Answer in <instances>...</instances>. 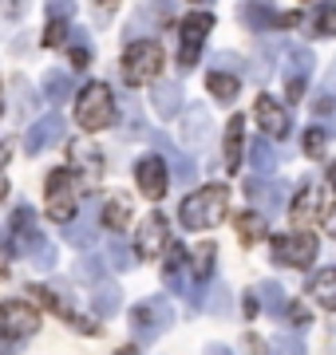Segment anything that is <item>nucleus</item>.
I'll use <instances>...</instances> for the list:
<instances>
[{"label":"nucleus","instance_id":"aec40b11","mask_svg":"<svg viewBox=\"0 0 336 355\" xmlns=\"http://www.w3.org/2000/svg\"><path fill=\"white\" fill-rule=\"evenodd\" d=\"M72 162L79 166V170H87V182H95V178H103V150L99 146H91V142H76L72 146Z\"/></svg>","mask_w":336,"mask_h":355},{"label":"nucleus","instance_id":"bb28decb","mask_svg":"<svg viewBox=\"0 0 336 355\" xmlns=\"http://www.w3.org/2000/svg\"><path fill=\"white\" fill-rule=\"evenodd\" d=\"M242 24L246 28H253V32H265V28H273V24H281V16L273 12V8H265V4H242Z\"/></svg>","mask_w":336,"mask_h":355},{"label":"nucleus","instance_id":"8fccbe9b","mask_svg":"<svg viewBox=\"0 0 336 355\" xmlns=\"http://www.w3.org/2000/svg\"><path fill=\"white\" fill-rule=\"evenodd\" d=\"M206 355H233V352H230V347H221V343H210Z\"/></svg>","mask_w":336,"mask_h":355},{"label":"nucleus","instance_id":"864d4df0","mask_svg":"<svg viewBox=\"0 0 336 355\" xmlns=\"http://www.w3.org/2000/svg\"><path fill=\"white\" fill-rule=\"evenodd\" d=\"M328 186H333V190H336V162L328 166Z\"/></svg>","mask_w":336,"mask_h":355},{"label":"nucleus","instance_id":"f257e3e1","mask_svg":"<svg viewBox=\"0 0 336 355\" xmlns=\"http://www.w3.org/2000/svg\"><path fill=\"white\" fill-rule=\"evenodd\" d=\"M40 316L24 300H4L0 304V355H12L28 336H36Z\"/></svg>","mask_w":336,"mask_h":355},{"label":"nucleus","instance_id":"72a5a7b5","mask_svg":"<svg viewBox=\"0 0 336 355\" xmlns=\"http://www.w3.org/2000/svg\"><path fill=\"white\" fill-rule=\"evenodd\" d=\"M107 265H111V272H127V265H131V253H127V245L123 241H107Z\"/></svg>","mask_w":336,"mask_h":355},{"label":"nucleus","instance_id":"c9c22d12","mask_svg":"<svg viewBox=\"0 0 336 355\" xmlns=\"http://www.w3.org/2000/svg\"><path fill=\"white\" fill-rule=\"evenodd\" d=\"M99 261L95 257H83V261H76V280H87V284H99Z\"/></svg>","mask_w":336,"mask_h":355},{"label":"nucleus","instance_id":"a878e982","mask_svg":"<svg viewBox=\"0 0 336 355\" xmlns=\"http://www.w3.org/2000/svg\"><path fill=\"white\" fill-rule=\"evenodd\" d=\"M103 221L111 225V233H119V229L131 221V198L127 193H111L103 202Z\"/></svg>","mask_w":336,"mask_h":355},{"label":"nucleus","instance_id":"5fc2aeb1","mask_svg":"<svg viewBox=\"0 0 336 355\" xmlns=\"http://www.w3.org/2000/svg\"><path fill=\"white\" fill-rule=\"evenodd\" d=\"M0 114H4V83H0Z\"/></svg>","mask_w":336,"mask_h":355},{"label":"nucleus","instance_id":"7ed1b4c3","mask_svg":"<svg viewBox=\"0 0 336 355\" xmlns=\"http://www.w3.org/2000/svg\"><path fill=\"white\" fill-rule=\"evenodd\" d=\"M111 119H115L111 87L107 83H87L76 99V123L83 130H103V127H111Z\"/></svg>","mask_w":336,"mask_h":355},{"label":"nucleus","instance_id":"f3484780","mask_svg":"<svg viewBox=\"0 0 336 355\" xmlns=\"http://www.w3.org/2000/svg\"><path fill=\"white\" fill-rule=\"evenodd\" d=\"M186 277H190V268H186V249H182V245H170L167 265H162V280H167V288L186 292Z\"/></svg>","mask_w":336,"mask_h":355},{"label":"nucleus","instance_id":"a19ab883","mask_svg":"<svg viewBox=\"0 0 336 355\" xmlns=\"http://www.w3.org/2000/svg\"><path fill=\"white\" fill-rule=\"evenodd\" d=\"M285 316L293 320V324H297V328H309V308L301 304V300H289V308H285Z\"/></svg>","mask_w":336,"mask_h":355},{"label":"nucleus","instance_id":"f704fd0d","mask_svg":"<svg viewBox=\"0 0 336 355\" xmlns=\"http://www.w3.org/2000/svg\"><path fill=\"white\" fill-rule=\"evenodd\" d=\"M309 71H312V51L309 48L289 51V71L285 76H309Z\"/></svg>","mask_w":336,"mask_h":355},{"label":"nucleus","instance_id":"b1692460","mask_svg":"<svg viewBox=\"0 0 336 355\" xmlns=\"http://www.w3.org/2000/svg\"><path fill=\"white\" fill-rule=\"evenodd\" d=\"M151 103H155V111L162 114V119H174V111L182 107V87L178 83H155Z\"/></svg>","mask_w":336,"mask_h":355},{"label":"nucleus","instance_id":"49530a36","mask_svg":"<svg viewBox=\"0 0 336 355\" xmlns=\"http://www.w3.org/2000/svg\"><path fill=\"white\" fill-rule=\"evenodd\" d=\"M328 111H336V95H324V99L317 103V114H328Z\"/></svg>","mask_w":336,"mask_h":355},{"label":"nucleus","instance_id":"603ef678","mask_svg":"<svg viewBox=\"0 0 336 355\" xmlns=\"http://www.w3.org/2000/svg\"><path fill=\"white\" fill-rule=\"evenodd\" d=\"M4 272H8V253H0V280H4Z\"/></svg>","mask_w":336,"mask_h":355},{"label":"nucleus","instance_id":"cd10ccee","mask_svg":"<svg viewBox=\"0 0 336 355\" xmlns=\"http://www.w3.org/2000/svg\"><path fill=\"white\" fill-rule=\"evenodd\" d=\"M206 87H210V95H214L218 103H230V99H237L242 83H237V76H230V71H210Z\"/></svg>","mask_w":336,"mask_h":355},{"label":"nucleus","instance_id":"473e14b6","mask_svg":"<svg viewBox=\"0 0 336 355\" xmlns=\"http://www.w3.org/2000/svg\"><path fill=\"white\" fill-rule=\"evenodd\" d=\"M28 257H32V265L40 268V272H48V268L56 265V249L48 241H44V237H40L36 245H32V249H28Z\"/></svg>","mask_w":336,"mask_h":355},{"label":"nucleus","instance_id":"9b49d317","mask_svg":"<svg viewBox=\"0 0 336 355\" xmlns=\"http://www.w3.org/2000/svg\"><path fill=\"white\" fill-rule=\"evenodd\" d=\"M135 182H139L142 198L158 202V198L167 193V186H170V178H167V162H162V158H142V162L135 166Z\"/></svg>","mask_w":336,"mask_h":355},{"label":"nucleus","instance_id":"58836bf2","mask_svg":"<svg viewBox=\"0 0 336 355\" xmlns=\"http://www.w3.org/2000/svg\"><path fill=\"white\" fill-rule=\"evenodd\" d=\"M64 40H67V20H52L48 32H44V44H48V48H60Z\"/></svg>","mask_w":336,"mask_h":355},{"label":"nucleus","instance_id":"6ab92c4d","mask_svg":"<svg viewBox=\"0 0 336 355\" xmlns=\"http://www.w3.org/2000/svg\"><path fill=\"white\" fill-rule=\"evenodd\" d=\"M210 268H214V241H202L194 253V288H190V304H202V284H206Z\"/></svg>","mask_w":336,"mask_h":355},{"label":"nucleus","instance_id":"e433bc0d","mask_svg":"<svg viewBox=\"0 0 336 355\" xmlns=\"http://www.w3.org/2000/svg\"><path fill=\"white\" fill-rule=\"evenodd\" d=\"M210 312L214 316H230V292H226V284H214V292H210Z\"/></svg>","mask_w":336,"mask_h":355},{"label":"nucleus","instance_id":"423d86ee","mask_svg":"<svg viewBox=\"0 0 336 355\" xmlns=\"http://www.w3.org/2000/svg\"><path fill=\"white\" fill-rule=\"evenodd\" d=\"M76 178H72V170H52L48 174V182H44V202H48V217L52 221H72V214H76Z\"/></svg>","mask_w":336,"mask_h":355},{"label":"nucleus","instance_id":"f8f14e48","mask_svg":"<svg viewBox=\"0 0 336 355\" xmlns=\"http://www.w3.org/2000/svg\"><path fill=\"white\" fill-rule=\"evenodd\" d=\"M249 198H253V209L261 217H273L285 209V186L281 182H265V178H253L249 182Z\"/></svg>","mask_w":336,"mask_h":355},{"label":"nucleus","instance_id":"4be33fe9","mask_svg":"<svg viewBox=\"0 0 336 355\" xmlns=\"http://www.w3.org/2000/svg\"><path fill=\"white\" fill-rule=\"evenodd\" d=\"M67 241L76 245V249H91L95 245V205L79 209V225L67 229Z\"/></svg>","mask_w":336,"mask_h":355},{"label":"nucleus","instance_id":"c03bdc74","mask_svg":"<svg viewBox=\"0 0 336 355\" xmlns=\"http://www.w3.org/2000/svg\"><path fill=\"white\" fill-rule=\"evenodd\" d=\"M48 12H52V20H64L72 12V0H48Z\"/></svg>","mask_w":336,"mask_h":355},{"label":"nucleus","instance_id":"5701e85b","mask_svg":"<svg viewBox=\"0 0 336 355\" xmlns=\"http://www.w3.org/2000/svg\"><path fill=\"white\" fill-rule=\"evenodd\" d=\"M265 233H269V221H265L258 209H242V214H237V237L246 245H258Z\"/></svg>","mask_w":336,"mask_h":355},{"label":"nucleus","instance_id":"6e6d98bb","mask_svg":"<svg viewBox=\"0 0 336 355\" xmlns=\"http://www.w3.org/2000/svg\"><path fill=\"white\" fill-rule=\"evenodd\" d=\"M119 355H139V352H135V347H123V352H119Z\"/></svg>","mask_w":336,"mask_h":355},{"label":"nucleus","instance_id":"393cba45","mask_svg":"<svg viewBox=\"0 0 336 355\" xmlns=\"http://www.w3.org/2000/svg\"><path fill=\"white\" fill-rule=\"evenodd\" d=\"M119 300H123L119 284H111V280H99V284H95V300H91V308H95V316H115V312H119Z\"/></svg>","mask_w":336,"mask_h":355},{"label":"nucleus","instance_id":"412c9836","mask_svg":"<svg viewBox=\"0 0 336 355\" xmlns=\"http://www.w3.org/2000/svg\"><path fill=\"white\" fill-rule=\"evenodd\" d=\"M309 296L317 300V304H324L328 312H336V268H333V265H328V268H321V272L312 277Z\"/></svg>","mask_w":336,"mask_h":355},{"label":"nucleus","instance_id":"a211bd4d","mask_svg":"<svg viewBox=\"0 0 336 355\" xmlns=\"http://www.w3.org/2000/svg\"><path fill=\"white\" fill-rule=\"evenodd\" d=\"M206 135H210V114L202 107H194V111L182 119V142H186V150H198L206 142Z\"/></svg>","mask_w":336,"mask_h":355},{"label":"nucleus","instance_id":"c756f323","mask_svg":"<svg viewBox=\"0 0 336 355\" xmlns=\"http://www.w3.org/2000/svg\"><path fill=\"white\" fill-rule=\"evenodd\" d=\"M44 91H48V99H52V103H64L67 95H72V79H67L64 71H48V79H44Z\"/></svg>","mask_w":336,"mask_h":355},{"label":"nucleus","instance_id":"de8ad7c7","mask_svg":"<svg viewBox=\"0 0 336 355\" xmlns=\"http://www.w3.org/2000/svg\"><path fill=\"white\" fill-rule=\"evenodd\" d=\"M258 312H261V304H258V296L249 292V296H246V316H258Z\"/></svg>","mask_w":336,"mask_h":355},{"label":"nucleus","instance_id":"4d7b16f0","mask_svg":"<svg viewBox=\"0 0 336 355\" xmlns=\"http://www.w3.org/2000/svg\"><path fill=\"white\" fill-rule=\"evenodd\" d=\"M198 4H202V0H198Z\"/></svg>","mask_w":336,"mask_h":355},{"label":"nucleus","instance_id":"37998d69","mask_svg":"<svg viewBox=\"0 0 336 355\" xmlns=\"http://www.w3.org/2000/svg\"><path fill=\"white\" fill-rule=\"evenodd\" d=\"M285 95H289L293 103L305 99V76H285Z\"/></svg>","mask_w":336,"mask_h":355},{"label":"nucleus","instance_id":"6e6552de","mask_svg":"<svg viewBox=\"0 0 336 355\" xmlns=\"http://www.w3.org/2000/svg\"><path fill=\"white\" fill-rule=\"evenodd\" d=\"M210 28H214V16H210V12H194V16H186V20H182V28H178V36H182L178 64L182 67H194L198 64V55H202V44H206Z\"/></svg>","mask_w":336,"mask_h":355},{"label":"nucleus","instance_id":"39448f33","mask_svg":"<svg viewBox=\"0 0 336 355\" xmlns=\"http://www.w3.org/2000/svg\"><path fill=\"white\" fill-rule=\"evenodd\" d=\"M174 324V308L162 300V296H151V300H139L135 312H131V328L142 343H155L162 331Z\"/></svg>","mask_w":336,"mask_h":355},{"label":"nucleus","instance_id":"2f4dec72","mask_svg":"<svg viewBox=\"0 0 336 355\" xmlns=\"http://www.w3.org/2000/svg\"><path fill=\"white\" fill-rule=\"evenodd\" d=\"M269 355H305V343H301V336H273Z\"/></svg>","mask_w":336,"mask_h":355},{"label":"nucleus","instance_id":"1a4fd4ad","mask_svg":"<svg viewBox=\"0 0 336 355\" xmlns=\"http://www.w3.org/2000/svg\"><path fill=\"white\" fill-rule=\"evenodd\" d=\"M4 253H20L28 257V249L40 241V233H36V221H32V209L28 205H16V214L12 221H8V233H4Z\"/></svg>","mask_w":336,"mask_h":355},{"label":"nucleus","instance_id":"09e8293b","mask_svg":"<svg viewBox=\"0 0 336 355\" xmlns=\"http://www.w3.org/2000/svg\"><path fill=\"white\" fill-rule=\"evenodd\" d=\"M324 225H328V229L336 233V205H328V214H324Z\"/></svg>","mask_w":336,"mask_h":355},{"label":"nucleus","instance_id":"a18cd8bd","mask_svg":"<svg viewBox=\"0 0 336 355\" xmlns=\"http://www.w3.org/2000/svg\"><path fill=\"white\" fill-rule=\"evenodd\" d=\"M87 60H91L87 48H83V44H76V48H72V64H76V67H87Z\"/></svg>","mask_w":336,"mask_h":355},{"label":"nucleus","instance_id":"3c124183","mask_svg":"<svg viewBox=\"0 0 336 355\" xmlns=\"http://www.w3.org/2000/svg\"><path fill=\"white\" fill-rule=\"evenodd\" d=\"M12 158V150H8V142H0V170H4V162Z\"/></svg>","mask_w":336,"mask_h":355},{"label":"nucleus","instance_id":"7c9ffc66","mask_svg":"<svg viewBox=\"0 0 336 355\" xmlns=\"http://www.w3.org/2000/svg\"><path fill=\"white\" fill-rule=\"evenodd\" d=\"M273 166H277V154L269 150V142H265V139L253 142V170H258V178L273 174Z\"/></svg>","mask_w":336,"mask_h":355},{"label":"nucleus","instance_id":"2eb2a0df","mask_svg":"<svg viewBox=\"0 0 336 355\" xmlns=\"http://www.w3.org/2000/svg\"><path fill=\"white\" fill-rule=\"evenodd\" d=\"M242 146H246V119L233 114L230 123H226V146H221L226 170H230V174H237V166H242Z\"/></svg>","mask_w":336,"mask_h":355},{"label":"nucleus","instance_id":"4c0bfd02","mask_svg":"<svg viewBox=\"0 0 336 355\" xmlns=\"http://www.w3.org/2000/svg\"><path fill=\"white\" fill-rule=\"evenodd\" d=\"M324 142H328V135H324V130H305V154H309V158H321Z\"/></svg>","mask_w":336,"mask_h":355},{"label":"nucleus","instance_id":"9d476101","mask_svg":"<svg viewBox=\"0 0 336 355\" xmlns=\"http://www.w3.org/2000/svg\"><path fill=\"white\" fill-rule=\"evenodd\" d=\"M167 221L158 214H151V217H142V225H139V233H135V253L142 257V261H155L162 249H167Z\"/></svg>","mask_w":336,"mask_h":355},{"label":"nucleus","instance_id":"4468645a","mask_svg":"<svg viewBox=\"0 0 336 355\" xmlns=\"http://www.w3.org/2000/svg\"><path fill=\"white\" fill-rule=\"evenodd\" d=\"M60 139H64V119H60V114H44L36 127L28 130L24 150H28V154H40L44 146H56Z\"/></svg>","mask_w":336,"mask_h":355},{"label":"nucleus","instance_id":"ddd939ff","mask_svg":"<svg viewBox=\"0 0 336 355\" xmlns=\"http://www.w3.org/2000/svg\"><path fill=\"white\" fill-rule=\"evenodd\" d=\"M253 114H258L261 130L269 135V139H285L289 135V114L281 111V103L269 99V95H258V107H253Z\"/></svg>","mask_w":336,"mask_h":355},{"label":"nucleus","instance_id":"c85d7f7f","mask_svg":"<svg viewBox=\"0 0 336 355\" xmlns=\"http://www.w3.org/2000/svg\"><path fill=\"white\" fill-rule=\"evenodd\" d=\"M258 296L265 300V308H269V312H277V316L289 308V300H285V292H281V284H277V280H265V284L258 288Z\"/></svg>","mask_w":336,"mask_h":355},{"label":"nucleus","instance_id":"ea45409f","mask_svg":"<svg viewBox=\"0 0 336 355\" xmlns=\"http://www.w3.org/2000/svg\"><path fill=\"white\" fill-rule=\"evenodd\" d=\"M317 32L321 36H336V8H321L317 12Z\"/></svg>","mask_w":336,"mask_h":355},{"label":"nucleus","instance_id":"0eeeda50","mask_svg":"<svg viewBox=\"0 0 336 355\" xmlns=\"http://www.w3.org/2000/svg\"><path fill=\"white\" fill-rule=\"evenodd\" d=\"M273 257L289 268H309L317 261V237L312 233H289V237H273Z\"/></svg>","mask_w":336,"mask_h":355},{"label":"nucleus","instance_id":"20e7f679","mask_svg":"<svg viewBox=\"0 0 336 355\" xmlns=\"http://www.w3.org/2000/svg\"><path fill=\"white\" fill-rule=\"evenodd\" d=\"M158 71H162V48L155 40H131V48L123 51V76L131 87L155 83Z\"/></svg>","mask_w":336,"mask_h":355},{"label":"nucleus","instance_id":"f03ea898","mask_svg":"<svg viewBox=\"0 0 336 355\" xmlns=\"http://www.w3.org/2000/svg\"><path fill=\"white\" fill-rule=\"evenodd\" d=\"M226 202H230V193L226 186H206V190L190 193L186 202H182V225L186 229H214L226 217Z\"/></svg>","mask_w":336,"mask_h":355},{"label":"nucleus","instance_id":"dca6fc26","mask_svg":"<svg viewBox=\"0 0 336 355\" xmlns=\"http://www.w3.org/2000/svg\"><path fill=\"white\" fill-rule=\"evenodd\" d=\"M324 190L321 186H305V190L297 193V202H293V221L297 225H309L312 217H324Z\"/></svg>","mask_w":336,"mask_h":355},{"label":"nucleus","instance_id":"79ce46f5","mask_svg":"<svg viewBox=\"0 0 336 355\" xmlns=\"http://www.w3.org/2000/svg\"><path fill=\"white\" fill-rule=\"evenodd\" d=\"M194 178V162L186 154H174V182H190Z\"/></svg>","mask_w":336,"mask_h":355}]
</instances>
